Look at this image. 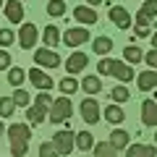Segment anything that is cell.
Segmentation results:
<instances>
[{
    "label": "cell",
    "mask_w": 157,
    "mask_h": 157,
    "mask_svg": "<svg viewBox=\"0 0 157 157\" xmlns=\"http://www.w3.org/2000/svg\"><path fill=\"white\" fill-rule=\"evenodd\" d=\"M92 149H94V157H115V149L110 147V141H100Z\"/></svg>",
    "instance_id": "obj_27"
},
{
    "label": "cell",
    "mask_w": 157,
    "mask_h": 157,
    "mask_svg": "<svg viewBox=\"0 0 157 157\" xmlns=\"http://www.w3.org/2000/svg\"><path fill=\"white\" fill-rule=\"evenodd\" d=\"M29 81H32L37 89H42V92H50V89H52L50 73H45L42 68H32V71H29Z\"/></svg>",
    "instance_id": "obj_11"
},
{
    "label": "cell",
    "mask_w": 157,
    "mask_h": 157,
    "mask_svg": "<svg viewBox=\"0 0 157 157\" xmlns=\"http://www.w3.org/2000/svg\"><path fill=\"white\" fill-rule=\"evenodd\" d=\"M11 97H13V102H16V107H29V94L24 89H16Z\"/></svg>",
    "instance_id": "obj_34"
},
{
    "label": "cell",
    "mask_w": 157,
    "mask_h": 157,
    "mask_svg": "<svg viewBox=\"0 0 157 157\" xmlns=\"http://www.w3.org/2000/svg\"><path fill=\"white\" fill-rule=\"evenodd\" d=\"M141 60L147 63V66L152 68V71H157V50H149V52H144V58Z\"/></svg>",
    "instance_id": "obj_36"
},
{
    "label": "cell",
    "mask_w": 157,
    "mask_h": 157,
    "mask_svg": "<svg viewBox=\"0 0 157 157\" xmlns=\"http://www.w3.org/2000/svg\"><path fill=\"white\" fill-rule=\"evenodd\" d=\"M58 86H60V92H63V94H73V92L78 89V81H76L73 76H66V78H63V81H60Z\"/></svg>",
    "instance_id": "obj_29"
},
{
    "label": "cell",
    "mask_w": 157,
    "mask_h": 157,
    "mask_svg": "<svg viewBox=\"0 0 157 157\" xmlns=\"http://www.w3.org/2000/svg\"><path fill=\"white\" fill-rule=\"evenodd\" d=\"M134 32H136V37H147V34H149V29H141V26H136Z\"/></svg>",
    "instance_id": "obj_39"
},
{
    "label": "cell",
    "mask_w": 157,
    "mask_h": 157,
    "mask_svg": "<svg viewBox=\"0 0 157 157\" xmlns=\"http://www.w3.org/2000/svg\"><path fill=\"white\" fill-rule=\"evenodd\" d=\"M42 42H45V47L55 50V47L60 45V29L58 26H47L45 32H42Z\"/></svg>",
    "instance_id": "obj_19"
},
{
    "label": "cell",
    "mask_w": 157,
    "mask_h": 157,
    "mask_svg": "<svg viewBox=\"0 0 157 157\" xmlns=\"http://www.w3.org/2000/svg\"><path fill=\"white\" fill-rule=\"evenodd\" d=\"M78 86H81L86 94H97V92L102 89V81H100V76H84Z\"/></svg>",
    "instance_id": "obj_20"
},
{
    "label": "cell",
    "mask_w": 157,
    "mask_h": 157,
    "mask_svg": "<svg viewBox=\"0 0 157 157\" xmlns=\"http://www.w3.org/2000/svg\"><path fill=\"white\" fill-rule=\"evenodd\" d=\"M34 63H37V68H58L60 66V55L55 50H50V47H42V50L34 52Z\"/></svg>",
    "instance_id": "obj_4"
},
{
    "label": "cell",
    "mask_w": 157,
    "mask_h": 157,
    "mask_svg": "<svg viewBox=\"0 0 157 157\" xmlns=\"http://www.w3.org/2000/svg\"><path fill=\"white\" fill-rule=\"evenodd\" d=\"M141 58H144V52H141V50H139L136 45H128V47L123 50V63H128V66H134V63H139Z\"/></svg>",
    "instance_id": "obj_23"
},
{
    "label": "cell",
    "mask_w": 157,
    "mask_h": 157,
    "mask_svg": "<svg viewBox=\"0 0 157 157\" xmlns=\"http://www.w3.org/2000/svg\"><path fill=\"white\" fill-rule=\"evenodd\" d=\"M141 16H144L147 18V21H152V18H155L157 16V6H155V3H152V0H147V3H144V6H141Z\"/></svg>",
    "instance_id": "obj_33"
},
{
    "label": "cell",
    "mask_w": 157,
    "mask_h": 157,
    "mask_svg": "<svg viewBox=\"0 0 157 157\" xmlns=\"http://www.w3.org/2000/svg\"><path fill=\"white\" fill-rule=\"evenodd\" d=\"M126 157H157V147L152 144H128Z\"/></svg>",
    "instance_id": "obj_13"
},
{
    "label": "cell",
    "mask_w": 157,
    "mask_h": 157,
    "mask_svg": "<svg viewBox=\"0 0 157 157\" xmlns=\"http://www.w3.org/2000/svg\"><path fill=\"white\" fill-rule=\"evenodd\" d=\"M13 42H16V34L11 32V29H0V47L6 50V47H11Z\"/></svg>",
    "instance_id": "obj_31"
},
{
    "label": "cell",
    "mask_w": 157,
    "mask_h": 157,
    "mask_svg": "<svg viewBox=\"0 0 157 157\" xmlns=\"http://www.w3.org/2000/svg\"><path fill=\"white\" fill-rule=\"evenodd\" d=\"M86 39H89V32H86L84 26H73V29H68V32H63L60 42H66L68 47H78V45H84Z\"/></svg>",
    "instance_id": "obj_7"
},
{
    "label": "cell",
    "mask_w": 157,
    "mask_h": 157,
    "mask_svg": "<svg viewBox=\"0 0 157 157\" xmlns=\"http://www.w3.org/2000/svg\"><path fill=\"white\" fill-rule=\"evenodd\" d=\"M52 147L58 149V155H60V157H68L73 152V147H76V134H73L71 128L58 131V134L52 136Z\"/></svg>",
    "instance_id": "obj_2"
},
{
    "label": "cell",
    "mask_w": 157,
    "mask_h": 157,
    "mask_svg": "<svg viewBox=\"0 0 157 157\" xmlns=\"http://www.w3.org/2000/svg\"><path fill=\"white\" fill-rule=\"evenodd\" d=\"M0 6H3V0H0Z\"/></svg>",
    "instance_id": "obj_45"
},
{
    "label": "cell",
    "mask_w": 157,
    "mask_h": 157,
    "mask_svg": "<svg viewBox=\"0 0 157 157\" xmlns=\"http://www.w3.org/2000/svg\"><path fill=\"white\" fill-rule=\"evenodd\" d=\"M50 105H52V97L50 94H47V92H42V94H37V107H39V110H50Z\"/></svg>",
    "instance_id": "obj_35"
},
{
    "label": "cell",
    "mask_w": 157,
    "mask_h": 157,
    "mask_svg": "<svg viewBox=\"0 0 157 157\" xmlns=\"http://www.w3.org/2000/svg\"><path fill=\"white\" fill-rule=\"evenodd\" d=\"M136 84H139V89L141 92H152V89H157V71H144V73H139L136 76Z\"/></svg>",
    "instance_id": "obj_15"
},
{
    "label": "cell",
    "mask_w": 157,
    "mask_h": 157,
    "mask_svg": "<svg viewBox=\"0 0 157 157\" xmlns=\"http://www.w3.org/2000/svg\"><path fill=\"white\" fill-rule=\"evenodd\" d=\"M24 78H26V71H24V68H16V66H11V68H8V81H11V84L16 86V89L24 84Z\"/></svg>",
    "instance_id": "obj_24"
},
{
    "label": "cell",
    "mask_w": 157,
    "mask_h": 157,
    "mask_svg": "<svg viewBox=\"0 0 157 157\" xmlns=\"http://www.w3.org/2000/svg\"><path fill=\"white\" fill-rule=\"evenodd\" d=\"M45 115H47V113H45V110H39L37 105H34V107H26V121H29L32 126L42 123V121H45Z\"/></svg>",
    "instance_id": "obj_26"
},
{
    "label": "cell",
    "mask_w": 157,
    "mask_h": 157,
    "mask_svg": "<svg viewBox=\"0 0 157 157\" xmlns=\"http://www.w3.org/2000/svg\"><path fill=\"white\" fill-rule=\"evenodd\" d=\"M110 100H113V105L128 102V100H131V92L126 89V86H115V89H110Z\"/></svg>",
    "instance_id": "obj_25"
},
{
    "label": "cell",
    "mask_w": 157,
    "mask_h": 157,
    "mask_svg": "<svg viewBox=\"0 0 157 157\" xmlns=\"http://www.w3.org/2000/svg\"><path fill=\"white\" fill-rule=\"evenodd\" d=\"M152 3H155V6H157V0H152Z\"/></svg>",
    "instance_id": "obj_44"
},
{
    "label": "cell",
    "mask_w": 157,
    "mask_h": 157,
    "mask_svg": "<svg viewBox=\"0 0 157 157\" xmlns=\"http://www.w3.org/2000/svg\"><path fill=\"white\" fill-rule=\"evenodd\" d=\"M107 16H110V21L115 24L118 29H123V32H126V29H131V13L126 11L123 6H113L110 11H107Z\"/></svg>",
    "instance_id": "obj_9"
},
{
    "label": "cell",
    "mask_w": 157,
    "mask_h": 157,
    "mask_svg": "<svg viewBox=\"0 0 157 157\" xmlns=\"http://www.w3.org/2000/svg\"><path fill=\"white\" fill-rule=\"evenodd\" d=\"M47 13H50V16H63V13H66V3H63V0H50V3H47Z\"/></svg>",
    "instance_id": "obj_30"
},
{
    "label": "cell",
    "mask_w": 157,
    "mask_h": 157,
    "mask_svg": "<svg viewBox=\"0 0 157 157\" xmlns=\"http://www.w3.org/2000/svg\"><path fill=\"white\" fill-rule=\"evenodd\" d=\"M86 63H89V55H86V52H71V55H68V63H66L68 76H73V73H81V71L86 68Z\"/></svg>",
    "instance_id": "obj_10"
},
{
    "label": "cell",
    "mask_w": 157,
    "mask_h": 157,
    "mask_svg": "<svg viewBox=\"0 0 157 157\" xmlns=\"http://www.w3.org/2000/svg\"><path fill=\"white\" fill-rule=\"evenodd\" d=\"M152 47H155V50H157V32L152 34Z\"/></svg>",
    "instance_id": "obj_40"
},
{
    "label": "cell",
    "mask_w": 157,
    "mask_h": 157,
    "mask_svg": "<svg viewBox=\"0 0 157 157\" xmlns=\"http://www.w3.org/2000/svg\"><path fill=\"white\" fill-rule=\"evenodd\" d=\"M6 18L11 24H21L24 21V6H21V0H8V3H6Z\"/></svg>",
    "instance_id": "obj_14"
},
{
    "label": "cell",
    "mask_w": 157,
    "mask_h": 157,
    "mask_svg": "<svg viewBox=\"0 0 157 157\" xmlns=\"http://www.w3.org/2000/svg\"><path fill=\"white\" fill-rule=\"evenodd\" d=\"M102 0H89V8H94V6H100Z\"/></svg>",
    "instance_id": "obj_41"
},
{
    "label": "cell",
    "mask_w": 157,
    "mask_h": 157,
    "mask_svg": "<svg viewBox=\"0 0 157 157\" xmlns=\"http://www.w3.org/2000/svg\"><path fill=\"white\" fill-rule=\"evenodd\" d=\"M39 157H60V155H58V149L52 147V141H42V144H39Z\"/></svg>",
    "instance_id": "obj_32"
},
{
    "label": "cell",
    "mask_w": 157,
    "mask_h": 157,
    "mask_svg": "<svg viewBox=\"0 0 157 157\" xmlns=\"http://www.w3.org/2000/svg\"><path fill=\"white\" fill-rule=\"evenodd\" d=\"M155 144H157V134H155Z\"/></svg>",
    "instance_id": "obj_43"
},
{
    "label": "cell",
    "mask_w": 157,
    "mask_h": 157,
    "mask_svg": "<svg viewBox=\"0 0 157 157\" xmlns=\"http://www.w3.org/2000/svg\"><path fill=\"white\" fill-rule=\"evenodd\" d=\"M97 71H100V73H107V71H110V58H102V60L97 63Z\"/></svg>",
    "instance_id": "obj_38"
},
{
    "label": "cell",
    "mask_w": 157,
    "mask_h": 157,
    "mask_svg": "<svg viewBox=\"0 0 157 157\" xmlns=\"http://www.w3.org/2000/svg\"><path fill=\"white\" fill-rule=\"evenodd\" d=\"M102 118H105L107 123L118 126V123H123V118H126V113L121 110V105H107V107H105V113H102Z\"/></svg>",
    "instance_id": "obj_18"
},
{
    "label": "cell",
    "mask_w": 157,
    "mask_h": 157,
    "mask_svg": "<svg viewBox=\"0 0 157 157\" xmlns=\"http://www.w3.org/2000/svg\"><path fill=\"white\" fill-rule=\"evenodd\" d=\"M71 113H73V107H71V100H68V97H58V100H52V105H50V121H52V123H63V121H68Z\"/></svg>",
    "instance_id": "obj_3"
},
{
    "label": "cell",
    "mask_w": 157,
    "mask_h": 157,
    "mask_svg": "<svg viewBox=\"0 0 157 157\" xmlns=\"http://www.w3.org/2000/svg\"><path fill=\"white\" fill-rule=\"evenodd\" d=\"M110 50H113V39L110 37H97L92 42V52H97V55H107Z\"/></svg>",
    "instance_id": "obj_22"
},
{
    "label": "cell",
    "mask_w": 157,
    "mask_h": 157,
    "mask_svg": "<svg viewBox=\"0 0 157 157\" xmlns=\"http://www.w3.org/2000/svg\"><path fill=\"white\" fill-rule=\"evenodd\" d=\"M141 123L144 126H157V102L155 100L141 102Z\"/></svg>",
    "instance_id": "obj_12"
},
{
    "label": "cell",
    "mask_w": 157,
    "mask_h": 157,
    "mask_svg": "<svg viewBox=\"0 0 157 157\" xmlns=\"http://www.w3.org/2000/svg\"><path fill=\"white\" fill-rule=\"evenodd\" d=\"M37 37H39V32H37L34 24H21V29H18V45L24 50H32L37 45Z\"/></svg>",
    "instance_id": "obj_6"
},
{
    "label": "cell",
    "mask_w": 157,
    "mask_h": 157,
    "mask_svg": "<svg viewBox=\"0 0 157 157\" xmlns=\"http://www.w3.org/2000/svg\"><path fill=\"white\" fill-rule=\"evenodd\" d=\"M13 110H16V102H13V97H0V115H13Z\"/></svg>",
    "instance_id": "obj_28"
},
{
    "label": "cell",
    "mask_w": 157,
    "mask_h": 157,
    "mask_svg": "<svg viewBox=\"0 0 157 157\" xmlns=\"http://www.w3.org/2000/svg\"><path fill=\"white\" fill-rule=\"evenodd\" d=\"M8 139H11V155L24 157L29 149V139H32V128L26 123H13L8 126Z\"/></svg>",
    "instance_id": "obj_1"
},
{
    "label": "cell",
    "mask_w": 157,
    "mask_h": 157,
    "mask_svg": "<svg viewBox=\"0 0 157 157\" xmlns=\"http://www.w3.org/2000/svg\"><path fill=\"white\" fill-rule=\"evenodd\" d=\"M78 110H81V118H84L89 126H94L97 121H100V105H97L94 97H86V100H81Z\"/></svg>",
    "instance_id": "obj_5"
},
{
    "label": "cell",
    "mask_w": 157,
    "mask_h": 157,
    "mask_svg": "<svg viewBox=\"0 0 157 157\" xmlns=\"http://www.w3.org/2000/svg\"><path fill=\"white\" fill-rule=\"evenodd\" d=\"M107 73H110V76H115L118 81H123V84L134 78V68H131L128 63H123V60H113V58H110V71H107Z\"/></svg>",
    "instance_id": "obj_8"
},
{
    "label": "cell",
    "mask_w": 157,
    "mask_h": 157,
    "mask_svg": "<svg viewBox=\"0 0 157 157\" xmlns=\"http://www.w3.org/2000/svg\"><path fill=\"white\" fill-rule=\"evenodd\" d=\"M3 134H6V126H3V121H0V136H3Z\"/></svg>",
    "instance_id": "obj_42"
},
{
    "label": "cell",
    "mask_w": 157,
    "mask_h": 157,
    "mask_svg": "<svg viewBox=\"0 0 157 157\" xmlns=\"http://www.w3.org/2000/svg\"><path fill=\"white\" fill-rule=\"evenodd\" d=\"M107 141H110V147H113V149H126V147H128V141H131V134H128V131H123V128H115V131H113V134H110V139H107Z\"/></svg>",
    "instance_id": "obj_16"
},
{
    "label": "cell",
    "mask_w": 157,
    "mask_h": 157,
    "mask_svg": "<svg viewBox=\"0 0 157 157\" xmlns=\"http://www.w3.org/2000/svg\"><path fill=\"white\" fill-rule=\"evenodd\" d=\"M73 16H76L78 24H97V11H92L89 6H76L73 8Z\"/></svg>",
    "instance_id": "obj_17"
},
{
    "label": "cell",
    "mask_w": 157,
    "mask_h": 157,
    "mask_svg": "<svg viewBox=\"0 0 157 157\" xmlns=\"http://www.w3.org/2000/svg\"><path fill=\"white\" fill-rule=\"evenodd\" d=\"M92 147H94V136H92L89 131H78V134H76V149L89 152Z\"/></svg>",
    "instance_id": "obj_21"
},
{
    "label": "cell",
    "mask_w": 157,
    "mask_h": 157,
    "mask_svg": "<svg viewBox=\"0 0 157 157\" xmlns=\"http://www.w3.org/2000/svg\"><path fill=\"white\" fill-rule=\"evenodd\" d=\"M6 68H11V52L0 50V71H6Z\"/></svg>",
    "instance_id": "obj_37"
}]
</instances>
